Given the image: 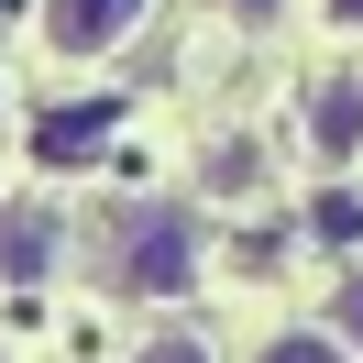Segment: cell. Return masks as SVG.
I'll return each mask as SVG.
<instances>
[{"label":"cell","mask_w":363,"mask_h":363,"mask_svg":"<svg viewBox=\"0 0 363 363\" xmlns=\"http://www.w3.org/2000/svg\"><path fill=\"white\" fill-rule=\"evenodd\" d=\"M253 11H264V0H253Z\"/></svg>","instance_id":"obj_6"},{"label":"cell","mask_w":363,"mask_h":363,"mask_svg":"<svg viewBox=\"0 0 363 363\" xmlns=\"http://www.w3.org/2000/svg\"><path fill=\"white\" fill-rule=\"evenodd\" d=\"M264 363H352L341 341H319V330H297V341H264Z\"/></svg>","instance_id":"obj_3"},{"label":"cell","mask_w":363,"mask_h":363,"mask_svg":"<svg viewBox=\"0 0 363 363\" xmlns=\"http://www.w3.org/2000/svg\"><path fill=\"white\" fill-rule=\"evenodd\" d=\"M341 330L363 341V275H352V286H341Z\"/></svg>","instance_id":"obj_4"},{"label":"cell","mask_w":363,"mask_h":363,"mask_svg":"<svg viewBox=\"0 0 363 363\" xmlns=\"http://www.w3.org/2000/svg\"><path fill=\"white\" fill-rule=\"evenodd\" d=\"M143 363H209V352H199V341H155Z\"/></svg>","instance_id":"obj_5"},{"label":"cell","mask_w":363,"mask_h":363,"mask_svg":"<svg viewBox=\"0 0 363 363\" xmlns=\"http://www.w3.org/2000/svg\"><path fill=\"white\" fill-rule=\"evenodd\" d=\"M199 275V220L187 209H143L121 242V286H187Z\"/></svg>","instance_id":"obj_1"},{"label":"cell","mask_w":363,"mask_h":363,"mask_svg":"<svg viewBox=\"0 0 363 363\" xmlns=\"http://www.w3.org/2000/svg\"><path fill=\"white\" fill-rule=\"evenodd\" d=\"M133 23H143V0H45V33H55V55H111Z\"/></svg>","instance_id":"obj_2"}]
</instances>
